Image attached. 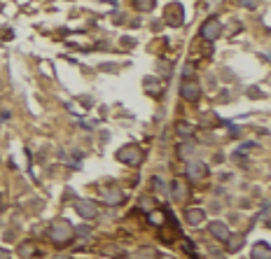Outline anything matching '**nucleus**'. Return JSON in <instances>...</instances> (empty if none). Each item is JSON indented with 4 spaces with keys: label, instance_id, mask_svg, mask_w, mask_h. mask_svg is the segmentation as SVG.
I'll use <instances>...</instances> for the list:
<instances>
[{
    "label": "nucleus",
    "instance_id": "nucleus-1",
    "mask_svg": "<svg viewBox=\"0 0 271 259\" xmlns=\"http://www.w3.org/2000/svg\"><path fill=\"white\" fill-rule=\"evenodd\" d=\"M73 227H70V222L68 220H56L52 227H49V238L54 241L56 245H68L70 241H73Z\"/></svg>",
    "mask_w": 271,
    "mask_h": 259
},
{
    "label": "nucleus",
    "instance_id": "nucleus-2",
    "mask_svg": "<svg viewBox=\"0 0 271 259\" xmlns=\"http://www.w3.org/2000/svg\"><path fill=\"white\" fill-rule=\"evenodd\" d=\"M117 159H120L122 164L136 166V164H140V159H143V150L136 147V145H126V147H122V150L117 152Z\"/></svg>",
    "mask_w": 271,
    "mask_h": 259
},
{
    "label": "nucleus",
    "instance_id": "nucleus-3",
    "mask_svg": "<svg viewBox=\"0 0 271 259\" xmlns=\"http://www.w3.org/2000/svg\"><path fill=\"white\" fill-rule=\"evenodd\" d=\"M180 96H182L185 101H190V103H196V101H199V96H201V87H199V82H194V79H185V82L180 84Z\"/></svg>",
    "mask_w": 271,
    "mask_h": 259
},
{
    "label": "nucleus",
    "instance_id": "nucleus-4",
    "mask_svg": "<svg viewBox=\"0 0 271 259\" xmlns=\"http://www.w3.org/2000/svg\"><path fill=\"white\" fill-rule=\"evenodd\" d=\"M75 210H77V215L84 217V220H94L96 215H98V208L91 201H87V198H77L75 201Z\"/></svg>",
    "mask_w": 271,
    "mask_h": 259
},
{
    "label": "nucleus",
    "instance_id": "nucleus-5",
    "mask_svg": "<svg viewBox=\"0 0 271 259\" xmlns=\"http://www.w3.org/2000/svg\"><path fill=\"white\" fill-rule=\"evenodd\" d=\"M220 33H222V24H220L217 19H208V21L201 26V38L208 40V42L220 38Z\"/></svg>",
    "mask_w": 271,
    "mask_h": 259
},
{
    "label": "nucleus",
    "instance_id": "nucleus-6",
    "mask_svg": "<svg viewBox=\"0 0 271 259\" xmlns=\"http://www.w3.org/2000/svg\"><path fill=\"white\" fill-rule=\"evenodd\" d=\"M208 175V168L203 161H187V178L190 180H203Z\"/></svg>",
    "mask_w": 271,
    "mask_h": 259
},
{
    "label": "nucleus",
    "instance_id": "nucleus-7",
    "mask_svg": "<svg viewBox=\"0 0 271 259\" xmlns=\"http://www.w3.org/2000/svg\"><path fill=\"white\" fill-rule=\"evenodd\" d=\"M250 259H271V247L267 241H259L253 245V252H250Z\"/></svg>",
    "mask_w": 271,
    "mask_h": 259
},
{
    "label": "nucleus",
    "instance_id": "nucleus-8",
    "mask_svg": "<svg viewBox=\"0 0 271 259\" xmlns=\"http://www.w3.org/2000/svg\"><path fill=\"white\" fill-rule=\"evenodd\" d=\"M187 184L182 180H173L171 182V196L176 198V201H187Z\"/></svg>",
    "mask_w": 271,
    "mask_h": 259
},
{
    "label": "nucleus",
    "instance_id": "nucleus-9",
    "mask_svg": "<svg viewBox=\"0 0 271 259\" xmlns=\"http://www.w3.org/2000/svg\"><path fill=\"white\" fill-rule=\"evenodd\" d=\"M185 220H187V224H192V227H199V224L206 222V213H203L201 208H190V210L185 213Z\"/></svg>",
    "mask_w": 271,
    "mask_h": 259
},
{
    "label": "nucleus",
    "instance_id": "nucleus-10",
    "mask_svg": "<svg viewBox=\"0 0 271 259\" xmlns=\"http://www.w3.org/2000/svg\"><path fill=\"white\" fill-rule=\"evenodd\" d=\"M208 229H211V233L215 236L217 241H227V238H229V227H227L225 222H213Z\"/></svg>",
    "mask_w": 271,
    "mask_h": 259
},
{
    "label": "nucleus",
    "instance_id": "nucleus-11",
    "mask_svg": "<svg viewBox=\"0 0 271 259\" xmlns=\"http://www.w3.org/2000/svg\"><path fill=\"white\" fill-rule=\"evenodd\" d=\"M103 201H105L108 206H117V203H122V201H124L122 189L112 187V189H108V192H103Z\"/></svg>",
    "mask_w": 271,
    "mask_h": 259
},
{
    "label": "nucleus",
    "instance_id": "nucleus-12",
    "mask_svg": "<svg viewBox=\"0 0 271 259\" xmlns=\"http://www.w3.org/2000/svg\"><path fill=\"white\" fill-rule=\"evenodd\" d=\"M178 156L185 159V161H192V156H194V143L192 140H185V143L178 147Z\"/></svg>",
    "mask_w": 271,
    "mask_h": 259
},
{
    "label": "nucleus",
    "instance_id": "nucleus-13",
    "mask_svg": "<svg viewBox=\"0 0 271 259\" xmlns=\"http://www.w3.org/2000/svg\"><path fill=\"white\" fill-rule=\"evenodd\" d=\"M243 243H245V236H241V233H239V236H231L229 233V238H227V250H229V252H239V250L243 247Z\"/></svg>",
    "mask_w": 271,
    "mask_h": 259
},
{
    "label": "nucleus",
    "instance_id": "nucleus-14",
    "mask_svg": "<svg viewBox=\"0 0 271 259\" xmlns=\"http://www.w3.org/2000/svg\"><path fill=\"white\" fill-rule=\"evenodd\" d=\"M178 136L180 138H185V140H190L192 138V133H194V126H192L190 122H178Z\"/></svg>",
    "mask_w": 271,
    "mask_h": 259
},
{
    "label": "nucleus",
    "instance_id": "nucleus-15",
    "mask_svg": "<svg viewBox=\"0 0 271 259\" xmlns=\"http://www.w3.org/2000/svg\"><path fill=\"white\" fill-rule=\"evenodd\" d=\"M140 208H143L145 213H152V208H154V198H152V196H140Z\"/></svg>",
    "mask_w": 271,
    "mask_h": 259
},
{
    "label": "nucleus",
    "instance_id": "nucleus-16",
    "mask_svg": "<svg viewBox=\"0 0 271 259\" xmlns=\"http://www.w3.org/2000/svg\"><path fill=\"white\" fill-rule=\"evenodd\" d=\"M136 7L140 10V12H148L154 7V0H136Z\"/></svg>",
    "mask_w": 271,
    "mask_h": 259
},
{
    "label": "nucleus",
    "instance_id": "nucleus-17",
    "mask_svg": "<svg viewBox=\"0 0 271 259\" xmlns=\"http://www.w3.org/2000/svg\"><path fill=\"white\" fill-rule=\"evenodd\" d=\"M164 220H166V217H164V213H154V210L150 213V222H152V224L162 227V224H164Z\"/></svg>",
    "mask_w": 271,
    "mask_h": 259
},
{
    "label": "nucleus",
    "instance_id": "nucleus-18",
    "mask_svg": "<svg viewBox=\"0 0 271 259\" xmlns=\"http://www.w3.org/2000/svg\"><path fill=\"white\" fill-rule=\"evenodd\" d=\"M152 187H154V189H159V192H166V182H164L162 178H157V175L152 178Z\"/></svg>",
    "mask_w": 271,
    "mask_h": 259
},
{
    "label": "nucleus",
    "instance_id": "nucleus-19",
    "mask_svg": "<svg viewBox=\"0 0 271 259\" xmlns=\"http://www.w3.org/2000/svg\"><path fill=\"white\" fill-rule=\"evenodd\" d=\"M241 5H243L245 10H255L259 5V0H241Z\"/></svg>",
    "mask_w": 271,
    "mask_h": 259
},
{
    "label": "nucleus",
    "instance_id": "nucleus-20",
    "mask_svg": "<svg viewBox=\"0 0 271 259\" xmlns=\"http://www.w3.org/2000/svg\"><path fill=\"white\" fill-rule=\"evenodd\" d=\"M255 147H257L255 143H243L241 145V152H250V150H255Z\"/></svg>",
    "mask_w": 271,
    "mask_h": 259
},
{
    "label": "nucleus",
    "instance_id": "nucleus-21",
    "mask_svg": "<svg viewBox=\"0 0 271 259\" xmlns=\"http://www.w3.org/2000/svg\"><path fill=\"white\" fill-rule=\"evenodd\" d=\"M182 247H185L187 252H194V245H192V241H187V238L182 241Z\"/></svg>",
    "mask_w": 271,
    "mask_h": 259
},
{
    "label": "nucleus",
    "instance_id": "nucleus-22",
    "mask_svg": "<svg viewBox=\"0 0 271 259\" xmlns=\"http://www.w3.org/2000/svg\"><path fill=\"white\" fill-rule=\"evenodd\" d=\"M21 255H24V257H30V255H33V247L21 245Z\"/></svg>",
    "mask_w": 271,
    "mask_h": 259
},
{
    "label": "nucleus",
    "instance_id": "nucleus-23",
    "mask_svg": "<svg viewBox=\"0 0 271 259\" xmlns=\"http://www.w3.org/2000/svg\"><path fill=\"white\" fill-rule=\"evenodd\" d=\"M192 75H194V68H192V65H185V77L190 79Z\"/></svg>",
    "mask_w": 271,
    "mask_h": 259
},
{
    "label": "nucleus",
    "instance_id": "nucleus-24",
    "mask_svg": "<svg viewBox=\"0 0 271 259\" xmlns=\"http://www.w3.org/2000/svg\"><path fill=\"white\" fill-rule=\"evenodd\" d=\"M0 259H12V257H10V252H7V250H2V247H0Z\"/></svg>",
    "mask_w": 271,
    "mask_h": 259
},
{
    "label": "nucleus",
    "instance_id": "nucleus-25",
    "mask_svg": "<svg viewBox=\"0 0 271 259\" xmlns=\"http://www.w3.org/2000/svg\"><path fill=\"white\" fill-rule=\"evenodd\" d=\"M162 259H171V257H162Z\"/></svg>",
    "mask_w": 271,
    "mask_h": 259
}]
</instances>
